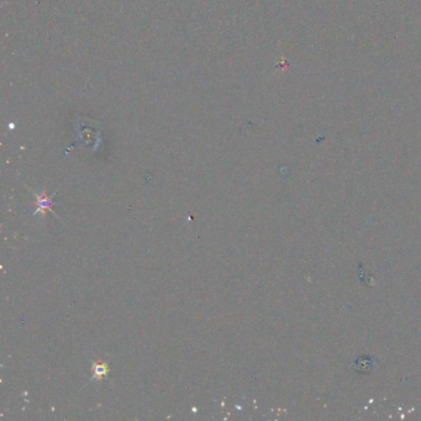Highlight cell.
<instances>
[{"label": "cell", "mask_w": 421, "mask_h": 421, "mask_svg": "<svg viewBox=\"0 0 421 421\" xmlns=\"http://www.w3.org/2000/svg\"><path fill=\"white\" fill-rule=\"evenodd\" d=\"M92 371H93V379H97V381L100 382L109 374L110 368L105 362L99 361L94 362V363L92 364Z\"/></svg>", "instance_id": "2"}, {"label": "cell", "mask_w": 421, "mask_h": 421, "mask_svg": "<svg viewBox=\"0 0 421 421\" xmlns=\"http://www.w3.org/2000/svg\"><path fill=\"white\" fill-rule=\"evenodd\" d=\"M36 207H37V210H36V214L40 212L42 215V217L45 219L46 211L47 210H51L52 211V197H48L46 194V192H42L41 194H36Z\"/></svg>", "instance_id": "1"}]
</instances>
